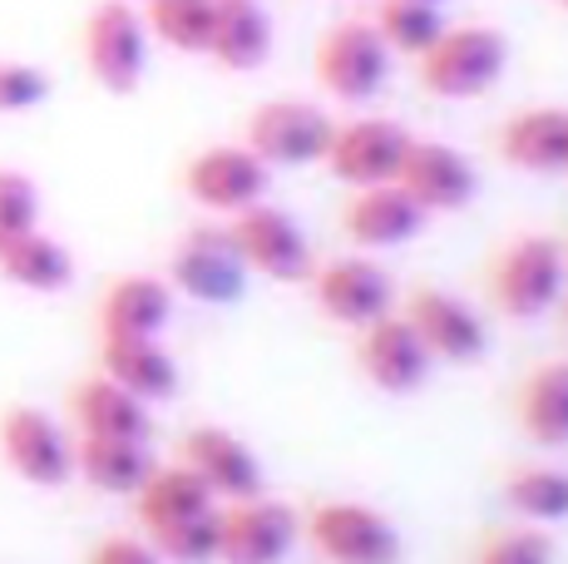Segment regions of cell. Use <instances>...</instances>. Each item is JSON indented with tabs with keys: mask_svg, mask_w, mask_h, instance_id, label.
I'll return each mask as SVG.
<instances>
[{
	"mask_svg": "<svg viewBox=\"0 0 568 564\" xmlns=\"http://www.w3.org/2000/svg\"><path fill=\"white\" fill-rule=\"evenodd\" d=\"M84 70L109 94H134L149 74V26L129 0H100L84 16Z\"/></svg>",
	"mask_w": 568,
	"mask_h": 564,
	"instance_id": "6da1fadb",
	"label": "cell"
},
{
	"mask_svg": "<svg viewBox=\"0 0 568 564\" xmlns=\"http://www.w3.org/2000/svg\"><path fill=\"white\" fill-rule=\"evenodd\" d=\"M564 282H568L564 243H554L544 233H524L509 248H499L495 273H489V298H495V308L505 318L529 322L564 298Z\"/></svg>",
	"mask_w": 568,
	"mask_h": 564,
	"instance_id": "7a4b0ae2",
	"label": "cell"
},
{
	"mask_svg": "<svg viewBox=\"0 0 568 564\" xmlns=\"http://www.w3.org/2000/svg\"><path fill=\"white\" fill-rule=\"evenodd\" d=\"M505 64H509V46L499 30H489V26H455L450 30L445 26L440 40L415 60V70H420L425 90L440 94V100H475L489 84H499Z\"/></svg>",
	"mask_w": 568,
	"mask_h": 564,
	"instance_id": "3957f363",
	"label": "cell"
},
{
	"mask_svg": "<svg viewBox=\"0 0 568 564\" xmlns=\"http://www.w3.org/2000/svg\"><path fill=\"white\" fill-rule=\"evenodd\" d=\"M316 80L342 104L376 100L390 80V50L376 36V26L371 20H342V26L326 30L322 46H316Z\"/></svg>",
	"mask_w": 568,
	"mask_h": 564,
	"instance_id": "277c9868",
	"label": "cell"
},
{
	"mask_svg": "<svg viewBox=\"0 0 568 564\" xmlns=\"http://www.w3.org/2000/svg\"><path fill=\"white\" fill-rule=\"evenodd\" d=\"M0 455L20 481L40 491L74 481V441L45 406H30V401L0 411Z\"/></svg>",
	"mask_w": 568,
	"mask_h": 564,
	"instance_id": "5b68a950",
	"label": "cell"
},
{
	"mask_svg": "<svg viewBox=\"0 0 568 564\" xmlns=\"http://www.w3.org/2000/svg\"><path fill=\"white\" fill-rule=\"evenodd\" d=\"M169 288L193 302H207V308H223V302L243 298L247 263H243V253H237L233 233L213 228V223L189 228L169 258Z\"/></svg>",
	"mask_w": 568,
	"mask_h": 564,
	"instance_id": "8992f818",
	"label": "cell"
},
{
	"mask_svg": "<svg viewBox=\"0 0 568 564\" xmlns=\"http://www.w3.org/2000/svg\"><path fill=\"white\" fill-rule=\"evenodd\" d=\"M227 233H233L237 253H243L247 273H262L272 282H302L312 278V243L307 233L297 228L287 209H277V203L257 199L247 203L243 213H233V223H227Z\"/></svg>",
	"mask_w": 568,
	"mask_h": 564,
	"instance_id": "52a82bcc",
	"label": "cell"
},
{
	"mask_svg": "<svg viewBox=\"0 0 568 564\" xmlns=\"http://www.w3.org/2000/svg\"><path fill=\"white\" fill-rule=\"evenodd\" d=\"M307 540L332 564H396L400 530L381 510L356 501H322L307 515Z\"/></svg>",
	"mask_w": 568,
	"mask_h": 564,
	"instance_id": "ba28073f",
	"label": "cell"
},
{
	"mask_svg": "<svg viewBox=\"0 0 568 564\" xmlns=\"http://www.w3.org/2000/svg\"><path fill=\"white\" fill-rule=\"evenodd\" d=\"M332 129L336 124L326 119V110H316L307 100H272L247 119V149L267 169L322 164L326 144H332Z\"/></svg>",
	"mask_w": 568,
	"mask_h": 564,
	"instance_id": "9c48e42d",
	"label": "cell"
},
{
	"mask_svg": "<svg viewBox=\"0 0 568 564\" xmlns=\"http://www.w3.org/2000/svg\"><path fill=\"white\" fill-rule=\"evenodd\" d=\"M302 535V520L282 501H227L217 510V560L223 564H282Z\"/></svg>",
	"mask_w": 568,
	"mask_h": 564,
	"instance_id": "30bf717a",
	"label": "cell"
},
{
	"mask_svg": "<svg viewBox=\"0 0 568 564\" xmlns=\"http://www.w3.org/2000/svg\"><path fill=\"white\" fill-rule=\"evenodd\" d=\"M183 193L207 213H243L267 199V164L247 144H207L183 164Z\"/></svg>",
	"mask_w": 568,
	"mask_h": 564,
	"instance_id": "8fae6325",
	"label": "cell"
},
{
	"mask_svg": "<svg viewBox=\"0 0 568 564\" xmlns=\"http://www.w3.org/2000/svg\"><path fill=\"white\" fill-rule=\"evenodd\" d=\"M406 149H410V134L396 119L362 114V119H352V124L332 129V144H326L322 164L332 169V179H342L346 189H371V183L396 179Z\"/></svg>",
	"mask_w": 568,
	"mask_h": 564,
	"instance_id": "7c38bea8",
	"label": "cell"
},
{
	"mask_svg": "<svg viewBox=\"0 0 568 564\" xmlns=\"http://www.w3.org/2000/svg\"><path fill=\"white\" fill-rule=\"evenodd\" d=\"M435 356L425 352V342L415 338V328L400 312H386V318L366 322L362 338H356V366L376 392L390 396H410L425 386Z\"/></svg>",
	"mask_w": 568,
	"mask_h": 564,
	"instance_id": "4fadbf2b",
	"label": "cell"
},
{
	"mask_svg": "<svg viewBox=\"0 0 568 564\" xmlns=\"http://www.w3.org/2000/svg\"><path fill=\"white\" fill-rule=\"evenodd\" d=\"M312 292L316 308L332 322L362 332L366 322L396 312V282L386 268H376L371 258H336L326 268H312Z\"/></svg>",
	"mask_w": 568,
	"mask_h": 564,
	"instance_id": "5bb4252c",
	"label": "cell"
},
{
	"mask_svg": "<svg viewBox=\"0 0 568 564\" xmlns=\"http://www.w3.org/2000/svg\"><path fill=\"white\" fill-rule=\"evenodd\" d=\"M179 461L217 495V501H253L262 495V465L243 436L223 426H193L179 441Z\"/></svg>",
	"mask_w": 568,
	"mask_h": 564,
	"instance_id": "9a60e30c",
	"label": "cell"
},
{
	"mask_svg": "<svg viewBox=\"0 0 568 564\" xmlns=\"http://www.w3.org/2000/svg\"><path fill=\"white\" fill-rule=\"evenodd\" d=\"M400 318L415 328V338L425 342V352L440 356V362H479L485 356V322H479L475 308H465L460 298L440 288H415L406 298V312Z\"/></svg>",
	"mask_w": 568,
	"mask_h": 564,
	"instance_id": "2e32d148",
	"label": "cell"
},
{
	"mask_svg": "<svg viewBox=\"0 0 568 564\" xmlns=\"http://www.w3.org/2000/svg\"><path fill=\"white\" fill-rule=\"evenodd\" d=\"M396 183L420 203L425 213H455L475 199L479 179L475 164L460 154V149L440 144V139H410L406 159H400Z\"/></svg>",
	"mask_w": 568,
	"mask_h": 564,
	"instance_id": "e0dca14e",
	"label": "cell"
},
{
	"mask_svg": "<svg viewBox=\"0 0 568 564\" xmlns=\"http://www.w3.org/2000/svg\"><path fill=\"white\" fill-rule=\"evenodd\" d=\"M425 219H430V213L390 179V183L356 189V199L346 203V213H342V233L352 238L356 248H400L420 233Z\"/></svg>",
	"mask_w": 568,
	"mask_h": 564,
	"instance_id": "ac0fdd59",
	"label": "cell"
},
{
	"mask_svg": "<svg viewBox=\"0 0 568 564\" xmlns=\"http://www.w3.org/2000/svg\"><path fill=\"white\" fill-rule=\"evenodd\" d=\"M173 318V288L154 273H124L100 298V338H159Z\"/></svg>",
	"mask_w": 568,
	"mask_h": 564,
	"instance_id": "d6986e66",
	"label": "cell"
},
{
	"mask_svg": "<svg viewBox=\"0 0 568 564\" xmlns=\"http://www.w3.org/2000/svg\"><path fill=\"white\" fill-rule=\"evenodd\" d=\"M272 56V16L262 0H217L213 36H207V60L217 70L253 74Z\"/></svg>",
	"mask_w": 568,
	"mask_h": 564,
	"instance_id": "ffe728a7",
	"label": "cell"
},
{
	"mask_svg": "<svg viewBox=\"0 0 568 564\" xmlns=\"http://www.w3.org/2000/svg\"><path fill=\"white\" fill-rule=\"evenodd\" d=\"M70 416L80 426V436H129L149 441V401H139L129 386H119L114 376H84L70 392Z\"/></svg>",
	"mask_w": 568,
	"mask_h": 564,
	"instance_id": "44dd1931",
	"label": "cell"
},
{
	"mask_svg": "<svg viewBox=\"0 0 568 564\" xmlns=\"http://www.w3.org/2000/svg\"><path fill=\"white\" fill-rule=\"evenodd\" d=\"M100 372L149 406L179 396V362L159 338H100Z\"/></svg>",
	"mask_w": 568,
	"mask_h": 564,
	"instance_id": "7402d4cb",
	"label": "cell"
},
{
	"mask_svg": "<svg viewBox=\"0 0 568 564\" xmlns=\"http://www.w3.org/2000/svg\"><path fill=\"white\" fill-rule=\"evenodd\" d=\"M499 159L524 173H564L568 169V110H519L499 129Z\"/></svg>",
	"mask_w": 568,
	"mask_h": 564,
	"instance_id": "603a6c76",
	"label": "cell"
},
{
	"mask_svg": "<svg viewBox=\"0 0 568 564\" xmlns=\"http://www.w3.org/2000/svg\"><path fill=\"white\" fill-rule=\"evenodd\" d=\"M154 471L149 441L129 436H80L74 441V475L104 495H134Z\"/></svg>",
	"mask_w": 568,
	"mask_h": 564,
	"instance_id": "cb8c5ba5",
	"label": "cell"
},
{
	"mask_svg": "<svg viewBox=\"0 0 568 564\" xmlns=\"http://www.w3.org/2000/svg\"><path fill=\"white\" fill-rule=\"evenodd\" d=\"M134 510L144 520V530H159V525H173V520L217 510V495L183 461H173V465H154L149 471V481L134 491Z\"/></svg>",
	"mask_w": 568,
	"mask_h": 564,
	"instance_id": "d4e9b609",
	"label": "cell"
},
{
	"mask_svg": "<svg viewBox=\"0 0 568 564\" xmlns=\"http://www.w3.org/2000/svg\"><path fill=\"white\" fill-rule=\"evenodd\" d=\"M519 426L534 446H568V362H544L524 376Z\"/></svg>",
	"mask_w": 568,
	"mask_h": 564,
	"instance_id": "484cf974",
	"label": "cell"
},
{
	"mask_svg": "<svg viewBox=\"0 0 568 564\" xmlns=\"http://www.w3.org/2000/svg\"><path fill=\"white\" fill-rule=\"evenodd\" d=\"M0 278H6L10 288H26V292H64L74 282V258L60 238L30 228V233H20L16 243L0 248Z\"/></svg>",
	"mask_w": 568,
	"mask_h": 564,
	"instance_id": "4316f807",
	"label": "cell"
},
{
	"mask_svg": "<svg viewBox=\"0 0 568 564\" xmlns=\"http://www.w3.org/2000/svg\"><path fill=\"white\" fill-rule=\"evenodd\" d=\"M213 10L217 0H149L144 6L149 40H163L169 50H183V56H207Z\"/></svg>",
	"mask_w": 568,
	"mask_h": 564,
	"instance_id": "83f0119b",
	"label": "cell"
},
{
	"mask_svg": "<svg viewBox=\"0 0 568 564\" xmlns=\"http://www.w3.org/2000/svg\"><path fill=\"white\" fill-rule=\"evenodd\" d=\"M505 501L529 525L568 520V471H559V465H519L505 481Z\"/></svg>",
	"mask_w": 568,
	"mask_h": 564,
	"instance_id": "f1b7e54d",
	"label": "cell"
},
{
	"mask_svg": "<svg viewBox=\"0 0 568 564\" xmlns=\"http://www.w3.org/2000/svg\"><path fill=\"white\" fill-rule=\"evenodd\" d=\"M376 36L386 40V50L390 56H410V60H420L425 50L440 40V30H445V20H440V10L435 6H420V0H386V6L376 10Z\"/></svg>",
	"mask_w": 568,
	"mask_h": 564,
	"instance_id": "f546056e",
	"label": "cell"
},
{
	"mask_svg": "<svg viewBox=\"0 0 568 564\" xmlns=\"http://www.w3.org/2000/svg\"><path fill=\"white\" fill-rule=\"evenodd\" d=\"M149 545L159 550L163 564H213L217 560V510L149 530Z\"/></svg>",
	"mask_w": 568,
	"mask_h": 564,
	"instance_id": "4dcf8cb0",
	"label": "cell"
},
{
	"mask_svg": "<svg viewBox=\"0 0 568 564\" xmlns=\"http://www.w3.org/2000/svg\"><path fill=\"white\" fill-rule=\"evenodd\" d=\"M40 228V189L30 173L0 169V248L16 243L20 233Z\"/></svg>",
	"mask_w": 568,
	"mask_h": 564,
	"instance_id": "1f68e13d",
	"label": "cell"
},
{
	"mask_svg": "<svg viewBox=\"0 0 568 564\" xmlns=\"http://www.w3.org/2000/svg\"><path fill=\"white\" fill-rule=\"evenodd\" d=\"M50 100V74L26 60H0V114H30Z\"/></svg>",
	"mask_w": 568,
	"mask_h": 564,
	"instance_id": "d6a6232c",
	"label": "cell"
},
{
	"mask_svg": "<svg viewBox=\"0 0 568 564\" xmlns=\"http://www.w3.org/2000/svg\"><path fill=\"white\" fill-rule=\"evenodd\" d=\"M475 564H554V545L539 525H519V530H499L495 540H485Z\"/></svg>",
	"mask_w": 568,
	"mask_h": 564,
	"instance_id": "836d02e7",
	"label": "cell"
},
{
	"mask_svg": "<svg viewBox=\"0 0 568 564\" xmlns=\"http://www.w3.org/2000/svg\"><path fill=\"white\" fill-rule=\"evenodd\" d=\"M90 564H163L154 545H144V540H104L100 550L90 555Z\"/></svg>",
	"mask_w": 568,
	"mask_h": 564,
	"instance_id": "e575fe53",
	"label": "cell"
},
{
	"mask_svg": "<svg viewBox=\"0 0 568 564\" xmlns=\"http://www.w3.org/2000/svg\"><path fill=\"white\" fill-rule=\"evenodd\" d=\"M420 6H435V10H440V6H445V0H420Z\"/></svg>",
	"mask_w": 568,
	"mask_h": 564,
	"instance_id": "d590c367",
	"label": "cell"
},
{
	"mask_svg": "<svg viewBox=\"0 0 568 564\" xmlns=\"http://www.w3.org/2000/svg\"><path fill=\"white\" fill-rule=\"evenodd\" d=\"M129 6H149V0H129Z\"/></svg>",
	"mask_w": 568,
	"mask_h": 564,
	"instance_id": "8d00e7d4",
	"label": "cell"
},
{
	"mask_svg": "<svg viewBox=\"0 0 568 564\" xmlns=\"http://www.w3.org/2000/svg\"><path fill=\"white\" fill-rule=\"evenodd\" d=\"M564 312H568V298H564Z\"/></svg>",
	"mask_w": 568,
	"mask_h": 564,
	"instance_id": "74e56055",
	"label": "cell"
},
{
	"mask_svg": "<svg viewBox=\"0 0 568 564\" xmlns=\"http://www.w3.org/2000/svg\"><path fill=\"white\" fill-rule=\"evenodd\" d=\"M564 258H568V248H564Z\"/></svg>",
	"mask_w": 568,
	"mask_h": 564,
	"instance_id": "f35d334b",
	"label": "cell"
},
{
	"mask_svg": "<svg viewBox=\"0 0 568 564\" xmlns=\"http://www.w3.org/2000/svg\"><path fill=\"white\" fill-rule=\"evenodd\" d=\"M564 6H568V0H564Z\"/></svg>",
	"mask_w": 568,
	"mask_h": 564,
	"instance_id": "ab89813d",
	"label": "cell"
},
{
	"mask_svg": "<svg viewBox=\"0 0 568 564\" xmlns=\"http://www.w3.org/2000/svg\"><path fill=\"white\" fill-rule=\"evenodd\" d=\"M564 173H568V169H564Z\"/></svg>",
	"mask_w": 568,
	"mask_h": 564,
	"instance_id": "60d3db41",
	"label": "cell"
}]
</instances>
